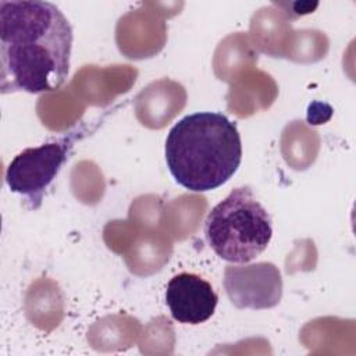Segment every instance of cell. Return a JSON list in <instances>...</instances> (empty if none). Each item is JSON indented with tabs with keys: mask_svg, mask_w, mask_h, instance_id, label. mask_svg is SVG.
<instances>
[{
	"mask_svg": "<svg viewBox=\"0 0 356 356\" xmlns=\"http://www.w3.org/2000/svg\"><path fill=\"white\" fill-rule=\"evenodd\" d=\"M72 28L49 1H0L1 93H42L67 79Z\"/></svg>",
	"mask_w": 356,
	"mask_h": 356,
	"instance_id": "1",
	"label": "cell"
},
{
	"mask_svg": "<svg viewBox=\"0 0 356 356\" xmlns=\"http://www.w3.org/2000/svg\"><path fill=\"white\" fill-rule=\"evenodd\" d=\"M242 160L236 124L221 113H195L179 120L165 139V161L175 182L192 192L224 185Z\"/></svg>",
	"mask_w": 356,
	"mask_h": 356,
	"instance_id": "2",
	"label": "cell"
},
{
	"mask_svg": "<svg viewBox=\"0 0 356 356\" xmlns=\"http://www.w3.org/2000/svg\"><path fill=\"white\" fill-rule=\"evenodd\" d=\"M204 235L222 260L248 263L267 249L273 236L271 218L252 189L242 186L210 210Z\"/></svg>",
	"mask_w": 356,
	"mask_h": 356,
	"instance_id": "3",
	"label": "cell"
},
{
	"mask_svg": "<svg viewBox=\"0 0 356 356\" xmlns=\"http://www.w3.org/2000/svg\"><path fill=\"white\" fill-rule=\"evenodd\" d=\"M82 135L83 131L76 129L58 140L18 153L6 170V184L10 191L24 196L31 209H39L44 191L67 161L75 140Z\"/></svg>",
	"mask_w": 356,
	"mask_h": 356,
	"instance_id": "4",
	"label": "cell"
},
{
	"mask_svg": "<svg viewBox=\"0 0 356 356\" xmlns=\"http://www.w3.org/2000/svg\"><path fill=\"white\" fill-rule=\"evenodd\" d=\"M224 286L231 303L239 309H270L282 295L281 274L273 263L227 266Z\"/></svg>",
	"mask_w": 356,
	"mask_h": 356,
	"instance_id": "5",
	"label": "cell"
},
{
	"mask_svg": "<svg viewBox=\"0 0 356 356\" xmlns=\"http://www.w3.org/2000/svg\"><path fill=\"white\" fill-rule=\"evenodd\" d=\"M218 296L210 282L193 273L174 275L165 288V303L172 318L181 324L197 325L216 310Z\"/></svg>",
	"mask_w": 356,
	"mask_h": 356,
	"instance_id": "6",
	"label": "cell"
}]
</instances>
